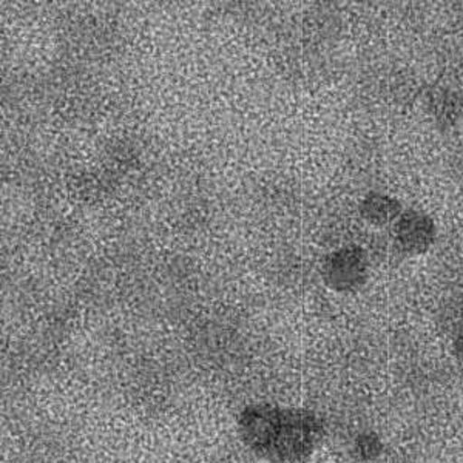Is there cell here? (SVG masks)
Returning <instances> with one entry per match:
<instances>
[{
	"label": "cell",
	"instance_id": "obj_1",
	"mask_svg": "<svg viewBox=\"0 0 463 463\" xmlns=\"http://www.w3.org/2000/svg\"><path fill=\"white\" fill-rule=\"evenodd\" d=\"M249 439L274 463L301 462L320 440L317 419L300 411H259L249 416Z\"/></svg>",
	"mask_w": 463,
	"mask_h": 463
},
{
	"label": "cell",
	"instance_id": "obj_2",
	"mask_svg": "<svg viewBox=\"0 0 463 463\" xmlns=\"http://www.w3.org/2000/svg\"><path fill=\"white\" fill-rule=\"evenodd\" d=\"M395 242L408 255H421L436 240V224L430 216L417 211H406L397 218Z\"/></svg>",
	"mask_w": 463,
	"mask_h": 463
},
{
	"label": "cell",
	"instance_id": "obj_3",
	"mask_svg": "<svg viewBox=\"0 0 463 463\" xmlns=\"http://www.w3.org/2000/svg\"><path fill=\"white\" fill-rule=\"evenodd\" d=\"M368 266L364 249H342L327 264V277L337 289H354L368 279Z\"/></svg>",
	"mask_w": 463,
	"mask_h": 463
},
{
	"label": "cell",
	"instance_id": "obj_4",
	"mask_svg": "<svg viewBox=\"0 0 463 463\" xmlns=\"http://www.w3.org/2000/svg\"><path fill=\"white\" fill-rule=\"evenodd\" d=\"M362 215L366 222L374 226H386L402 215V205L399 201L382 194H369L362 203Z\"/></svg>",
	"mask_w": 463,
	"mask_h": 463
}]
</instances>
